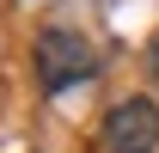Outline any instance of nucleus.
I'll use <instances>...</instances> for the list:
<instances>
[{
    "label": "nucleus",
    "mask_w": 159,
    "mask_h": 153,
    "mask_svg": "<svg viewBox=\"0 0 159 153\" xmlns=\"http://www.w3.org/2000/svg\"><path fill=\"white\" fill-rule=\"evenodd\" d=\"M98 74V49L80 37V31H43L37 37V86L43 92H67V86H86Z\"/></svg>",
    "instance_id": "nucleus-1"
},
{
    "label": "nucleus",
    "mask_w": 159,
    "mask_h": 153,
    "mask_svg": "<svg viewBox=\"0 0 159 153\" xmlns=\"http://www.w3.org/2000/svg\"><path fill=\"white\" fill-rule=\"evenodd\" d=\"M104 147L110 153H153L159 147V104L153 98H122L104 116Z\"/></svg>",
    "instance_id": "nucleus-2"
},
{
    "label": "nucleus",
    "mask_w": 159,
    "mask_h": 153,
    "mask_svg": "<svg viewBox=\"0 0 159 153\" xmlns=\"http://www.w3.org/2000/svg\"><path fill=\"white\" fill-rule=\"evenodd\" d=\"M147 74H153V86H159V31H153V43H147Z\"/></svg>",
    "instance_id": "nucleus-3"
}]
</instances>
